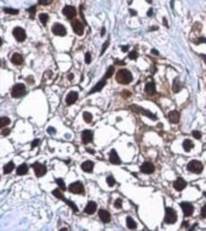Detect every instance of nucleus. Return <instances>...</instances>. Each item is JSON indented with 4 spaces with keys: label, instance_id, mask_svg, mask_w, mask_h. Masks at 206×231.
I'll return each instance as SVG.
<instances>
[{
    "label": "nucleus",
    "instance_id": "nucleus-1",
    "mask_svg": "<svg viewBox=\"0 0 206 231\" xmlns=\"http://www.w3.org/2000/svg\"><path fill=\"white\" fill-rule=\"evenodd\" d=\"M115 79H116V81L119 84L127 85L132 81L133 77H132L131 72H130L129 71H127V69H122L116 73V77H115Z\"/></svg>",
    "mask_w": 206,
    "mask_h": 231
},
{
    "label": "nucleus",
    "instance_id": "nucleus-2",
    "mask_svg": "<svg viewBox=\"0 0 206 231\" xmlns=\"http://www.w3.org/2000/svg\"><path fill=\"white\" fill-rule=\"evenodd\" d=\"M178 220L177 212L173 208L166 207L165 208V217H164V223L168 224H173Z\"/></svg>",
    "mask_w": 206,
    "mask_h": 231
},
{
    "label": "nucleus",
    "instance_id": "nucleus-3",
    "mask_svg": "<svg viewBox=\"0 0 206 231\" xmlns=\"http://www.w3.org/2000/svg\"><path fill=\"white\" fill-rule=\"evenodd\" d=\"M129 109H130V110L136 112V113H141V114H143V115H145L146 117L150 118V119H152V120H157V116H156L155 114L152 113V112L149 111V110L144 109L143 108L139 107V106H137V105H131L129 107Z\"/></svg>",
    "mask_w": 206,
    "mask_h": 231
},
{
    "label": "nucleus",
    "instance_id": "nucleus-4",
    "mask_svg": "<svg viewBox=\"0 0 206 231\" xmlns=\"http://www.w3.org/2000/svg\"><path fill=\"white\" fill-rule=\"evenodd\" d=\"M187 169L191 172L196 173V174H199V173H201L202 170H203V165H202L199 161L193 160L188 163V165H187Z\"/></svg>",
    "mask_w": 206,
    "mask_h": 231
},
{
    "label": "nucleus",
    "instance_id": "nucleus-5",
    "mask_svg": "<svg viewBox=\"0 0 206 231\" xmlns=\"http://www.w3.org/2000/svg\"><path fill=\"white\" fill-rule=\"evenodd\" d=\"M26 93V87L23 84H16L14 85L13 90H11V96L13 98H19Z\"/></svg>",
    "mask_w": 206,
    "mask_h": 231
},
{
    "label": "nucleus",
    "instance_id": "nucleus-6",
    "mask_svg": "<svg viewBox=\"0 0 206 231\" xmlns=\"http://www.w3.org/2000/svg\"><path fill=\"white\" fill-rule=\"evenodd\" d=\"M68 190H69V192H71L73 194H82V195L85 194L84 185L82 184L81 182H75V183L70 184V185L68 187Z\"/></svg>",
    "mask_w": 206,
    "mask_h": 231
},
{
    "label": "nucleus",
    "instance_id": "nucleus-7",
    "mask_svg": "<svg viewBox=\"0 0 206 231\" xmlns=\"http://www.w3.org/2000/svg\"><path fill=\"white\" fill-rule=\"evenodd\" d=\"M32 166L33 168V169H34L35 175L37 176V177H42V176L47 173V168H46V166L43 165V164L36 162L34 164H32Z\"/></svg>",
    "mask_w": 206,
    "mask_h": 231
},
{
    "label": "nucleus",
    "instance_id": "nucleus-8",
    "mask_svg": "<svg viewBox=\"0 0 206 231\" xmlns=\"http://www.w3.org/2000/svg\"><path fill=\"white\" fill-rule=\"evenodd\" d=\"M13 34L14 36V38H15L18 42L25 41V39H26V32H25V30L22 29V28H20V27H16V28L13 29Z\"/></svg>",
    "mask_w": 206,
    "mask_h": 231
},
{
    "label": "nucleus",
    "instance_id": "nucleus-9",
    "mask_svg": "<svg viewBox=\"0 0 206 231\" xmlns=\"http://www.w3.org/2000/svg\"><path fill=\"white\" fill-rule=\"evenodd\" d=\"M51 32H53V34L58 35V36H65L66 34V30L62 24L60 23H55L51 28Z\"/></svg>",
    "mask_w": 206,
    "mask_h": 231
},
{
    "label": "nucleus",
    "instance_id": "nucleus-10",
    "mask_svg": "<svg viewBox=\"0 0 206 231\" xmlns=\"http://www.w3.org/2000/svg\"><path fill=\"white\" fill-rule=\"evenodd\" d=\"M71 27L73 32L76 33L77 35H83L84 34V26L82 22H80L79 20L75 19L71 22Z\"/></svg>",
    "mask_w": 206,
    "mask_h": 231
},
{
    "label": "nucleus",
    "instance_id": "nucleus-11",
    "mask_svg": "<svg viewBox=\"0 0 206 231\" xmlns=\"http://www.w3.org/2000/svg\"><path fill=\"white\" fill-rule=\"evenodd\" d=\"M181 207L183 209V214H184V217H189L193 214L194 212V206L191 205L189 203H186V202H183L181 203Z\"/></svg>",
    "mask_w": 206,
    "mask_h": 231
},
{
    "label": "nucleus",
    "instance_id": "nucleus-12",
    "mask_svg": "<svg viewBox=\"0 0 206 231\" xmlns=\"http://www.w3.org/2000/svg\"><path fill=\"white\" fill-rule=\"evenodd\" d=\"M63 14L65 15L66 18H68V19H71V18H73L75 15H76V10H75L74 7H72V6H65L62 11Z\"/></svg>",
    "mask_w": 206,
    "mask_h": 231
},
{
    "label": "nucleus",
    "instance_id": "nucleus-13",
    "mask_svg": "<svg viewBox=\"0 0 206 231\" xmlns=\"http://www.w3.org/2000/svg\"><path fill=\"white\" fill-rule=\"evenodd\" d=\"M93 140V132L90 129H85L82 132V141L84 144L91 143Z\"/></svg>",
    "mask_w": 206,
    "mask_h": 231
},
{
    "label": "nucleus",
    "instance_id": "nucleus-14",
    "mask_svg": "<svg viewBox=\"0 0 206 231\" xmlns=\"http://www.w3.org/2000/svg\"><path fill=\"white\" fill-rule=\"evenodd\" d=\"M154 170H155V166L150 162H144L141 166V171L145 174H151L154 172Z\"/></svg>",
    "mask_w": 206,
    "mask_h": 231
},
{
    "label": "nucleus",
    "instance_id": "nucleus-15",
    "mask_svg": "<svg viewBox=\"0 0 206 231\" xmlns=\"http://www.w3.org/2000/svg\"><path fill=\"white\" fill-rule=\"evenodd\" d=\"M99 217H100V219H101V221L103 222V223H105V224L109 223V222L111 221L110 213L107 210H105V209H101V210H99Z\"/></svg>",
    "mask_w": 206,
    "mask_h": 231
},
{
    "label": "nucleus",
    "instance_id": "nucleus-16",
    "mask_svg": "<svg viewBox=\"0 0 206 231\" xmlns=\"http://www.w3.org/2000/svg\"><path fill=\"white\" fill-rule=\"evenodd\" d=\"M77 99H78V92H70L66 97V105L70 106L72 104H74V103L77 101Z\"/></svg>",
    "mask_w": 206,
    "mask_h": 231
},
{
    "label": "nucleus",
    "instance_id": "nucleus-17",
    "mask_svg": "<svg viewBox=\"0 0 206 231\" xmlns=\"http://www.w3.org/2000/svg\"><path fill=\"white\" fill-rule=\"evenodd\" d=\"M173 185H174V188H175L176 190L181 191V190L184 189V188L186 187L187 183L183 180V178H178L177 180H176V181L174 182Z\"/></svg>",
    "mask_w": 206,
    "mask_h": 231
},
{
    "label": "nucleus",
    "instance_id": "nucleus-18",
    "mask_svg": "<svg viewBox=\"0 0 206 231\" xmlns=\"http://www.w3.org/2000/svg\"><path fill=\"white\" fill-rule=\"evenodd\" d=\"M105 83H107V79L104 77L101 81H99L98 83L96 84V86H94V87L92 88V90L89 92V94H92V93L98 92H100V90H102L103 88L105 87Z\"/></svg>",
    "mask_w": 206,
    "mask_h": 231
},
{
    "label": "nucleus",
    "instance_id": "nucleus-19",
    "mask_svg": "<svg viewBox=\"0 0 206 231\" xmlns=\"http://www.w3.org/2000/svg\"><path fill=\"white\" fill-rule=\"evenodd\" d=\"M97 209V205L94 202H89L84 209V212L89 215H92Z\"/></svg>",
    "mask_w": 206,
    "mask_h": 231
},
{
    "label": "nucleus",
    "instance_id": "nucleus-20",
    "mask_svg": "<svg viewBox=\"0 0 206 231\" xmlns=\"http://www.w3.org/2000/svg\"><path fill=\"white\" fill-rule=\"evenodd\" d=\"M109 162L113 165H120L121 160L115 150H112L109 152Z\"/></svg>",
    "mask_w": 206,
    "mask_h": 231
},
{
    "label": "nucleus",
    "instance_id": "nucleus-21",
    "mask_svg": "<svg viewBox=\"0 0 206 231\" xmlns=\"http://www.w3.org/2000/svg\"><path fill=\"white\" fill-rule=\"evenodd\" d=\"M11 61L13 62L14 65L19 66V65H22V64L24 63V58H23V56L21 55L20 53H15L13 54V56H11Z\"/></svg>",
    "mask_w": 206,
    "mask_h": 231
},
{
    "label": "nucleus",
    "instance_id": "nucleus-22",
    "mask_svg": "<svg viewBox=\"0 0 206 231\" xmlns=\"http://www.w3.org/2000/svg\"><path fill=\"white\" fill-rule=\"evenodd\" d=\"M81 168L85 172L90 173V172H92L93 168H94V163H93L92 161H86V162H84L82 164Z\"/></svg>",
    "mask_w": 206,
    "mask_h": 231
},
{
    "label": "nucleus",
    "instance_id": "nucleus-23",
    "mask_svg": "<svg viewBox=\"0 0 206 231\" xmlns=\"http://www.w3.org/2000/svg\"><path fill=\"white\" fill-rule=\"evenodd\" d=\"M180 117H181L180 113H178V111H176V110L170 111V112H169V114H168L169 121H170L171 123H173V124H178V121H180Z\"/></svg>",
    "mask_w": 206,
    "mask_h": 231
},
{
    "label": "nucleus",
    "instance_id": "nucleus-24",
    "mask_svg": "<svg viewBox=\"0 0 206 231\" xmlns=\"http://www.w3.org/2000/svg\"><path fill=\"white\" fill-rule=\"evenodd\" d=\"M144 90L145 92L147 94H154L156 92V86L155 84H154V82H149V83H147L145 85V88H144Z\"/></svg>",
    "mask_w": 206,
    "mask_h": 231
},
{
    "label": "nucleus",
    "instance_id": "nucleus-25",
    "mask_svg": "<svg viewBox=\"0 0 206 231\" xmlns=\"http://www.w3.org/2000/svg\"><path fill=\"white\" fill-rule=\"evenodd\" d=\"M29 171V166L26 164H22L16 168V173L17 175H25Z\"/></svg>",
    "mask_w": 206,
    "mask_h": 231
},
{
    "label": "nucleus",
    "instance_id": "nucleus-26",
    "mask_svg": "<svg viewBox=\"0 0 206 231\" xmlns=\"http://www.w3.org/2000/svg\"><path fill=\"white\" fill-rule=\"evenodd\" d=\"M181 82H180V78L178 77H176L173 81V92L175 93H178L180 90H181Z\"/></svg>",
    "mask_w": 206,
    "mask_h": 231
},
{
    "label": "nucleus",
    "instance_id": "nucleus-27",
    "mask_svg": "<svg viewBox=\"0 0 206 231\" xmlns=\"http://www.w3.org/2000/svg\"><path fill=\"white\" fill-rule=\"evenodd\" d=\"M183 150L188 152V151H190L194 147V144L191 140L186 139V140H184L183 143Z\"/></svg>",
    "mask_w": 206,
    "mask_h": 231
},
{
    "label": "nucleus",
    "instance_id": "nucleus-28",
    "mask_svg": "<svg viewBox=\"0 0 206 231\" xmlns=\"http://www.w3.org/2000/svg\"><path fill=\"white\" fill-rule=\"evenodd\" d=\"M126 226H127V227H128L129 229H135L136 227H137V224H136L134 220H133L132 218H130V217L126 218Z\"/></svg>",
    "mask_w": 206,
    "mask_h": 231
},
{
    "label": "nucleus",
    "instance_id": "nucleus-29",
    "mask_svg": "<svg viewBox=\"0 0 206 231\" xmlns=\"http://www.w3.org/2000/svg\"><path fill=\"white\" fill-rule=\"evenodd\" d=\"M13 168H14V164L13 162L8 163L7 165L4 166V173L5 174H9V173H11L13 171Z\"/></svg>",
    "mask_w": 206,
    "mask_h": 231
},
{
    "label": "nucleus",
    "instance_id": "nucleus-30",
    "mask_svg": "<svg viewBox=\"0 0 206 231\" xmlns=\"http://www.w3.org/2000/svg\"><path fill=\"white\" fill-rule=\"evenodd\" d=\"M62 201H64V202H65V203H66V205H68L69 207H70L74 212H77V211H78V207H77L76 205H75V203H74L73 202H71V201H69V200H66V198H64Z\"/></svg>",
    "mask_w": 206,
    "mask_h": 231
},
{
    "label": "nucleus",
    "instance_id": "nucleus-31",
    "mask_svg": "<svg viewBox=\"0 0 206 231\" xmlns=\"http://www.w3.org/2000/svg\"><path fill=\"white\" fill-rule=\"evenodd\" d=\"M39 20H40V22L43 24V26H46L48 20V15L47 13H40L39 14Z\"/></svg>",
    "mask_w": 206,
    "mask_h": 231
},
{
    "label": "nucleus",
    "instance_id": "nucleus-32",
    "mask_svg": "<svg viewBox=\"0 0 206 231\" xmlns=\"http://www.w3.org/2000/svg\"><path fill=\"white\" fill-rule=\"evenodd\" d=\"M83 118H84L85 122H87V123H91V121L93 119L91 113H89V112H87V111H85L83 113Z\"/></svg>",
    "mask_w": 206,
    "mask_h": 231
},
{
    "label": "nucleus",
    "instance_id": "nucleus-33",
    "mask_svg": "<svg viewBox=\"0 0 206 231\" xmlns=\"http://www.w3.org/2000/svg\"><path fill=\"white\" fill-rule=\"evenodd\" d=\"M10 124L11 120L8 117H1V119H0V127H4L5 126H8Z\"/></svg>",
    "mask_w": 206,
    "mask_h": 231
},
{
    "label": "nucleus",
    "instance_id": "nucleus-34",
    "mask_svg": "<svg viewBox=\"0 0 206 231\" xmlns=\"http://www.w3.org/2000/svg\"><path fill=\"white\" fill-rule=\"evenodd\" d=\"M52 194L56 197V198H58V199L63 200L64 198H65V197H64V195H63V193H62V191L60 190L59 188H56V189H54L52 191Z\"/></svg>",
    "mask_w": 206,
    "mask_h": 231
},
{
    "label": "nucleus",
    "instance_id": "nucleus-35",
    "mask_svg": "<svg viewBox=\"0 0 206 231\" xmlns=\"http://www.w3.org/2000/svg\"><path fill=\"white\" fill-rule=\"evenodd\" d=\"M114 73V67L113 66H110V67H108V69H107V72H105V79H108L109 77H111V75Z\"/></svg>",
    "mask_w": 206,
    "mask_h": 231
},
{
    "label": "nucleus",
    "instance_id": "nucleus-36",
    "mask_svg": "<svg viewBox=\"0 0 206 231\" xmlns=\"http://www.w3.org/2000/svg\"><path fill=\"white\" fill-rule=\"evenodd\" d=\"M4 11L6 13L9 14H18V10H15V9H11V8H4Z\"/></svg>",
    "mask_w": 206,
    "mask_h": 231
},
{
    "label": "nucleus",
    "instance_id": "nucleus-37",
    "mask_svg": "<svg viewBox=\"0 0 206 231\" xmlns=\"http://www.w3.org/2000/svg\"><path fill=\"white\" fill-rule=\"evenodd\" d=\"M55 182L57 183V185H59L60 188L63 190V191H65L66 189V185L65 183H64V181L62 180V179H55Z\"/></svg>",
    "mask_w": 206,
    "mask_h": 231
},
{
    "label": "nucleus",
    "instance_id": "nucleus-38",
    "mask_svg": "<svg viewBox=\"0 0 206 231\" xmlns=\"http://www.w3.org/2000/svg\"><path fill=\"white\" fill-rule=\"evenodd\" d=\"M115 179L113 178V176H108V177L107 178V184L108 185V187H113V185H115Z\"/></svg>",
    "mask_w": 206,
    "mask_h": 231
},
{
    "label": "nucleus",
    "instance_id": "nucleus-39",
    "mask_svg": "<svg viewBox=\"0 0 206 231\" xmlns=\"http://www.w3.org/2000/svg\"><path fill=\"white\" fill-rule=\"evenodd\" d=\"M114 206H115V207H116V208H118V209L122 208V207H123V201H122V199H117L116 201H115Z\"/></svg>",
    "mask_w": 206,
    "mask_h": 231
},
{
    "label": "nucleus",
    "instance_id": "nucleus-40",
    "mask_svg": "<svg viewBox=\"0 0 206 231\" xmlns=\"http://www.w3.org/2000/svg\"><path fill=\"white\" fill-rule=\"evenodd\" d=\"M27 11H28V13H30V14H31V18L32 19L33 16H34V14H35L36 7H35V6H32V7H31L30 9H27Z\"/></svg>",
    "mask_w": 206,
    "mask_h": 231
},
{
    "label": "nucleus",
    "instance_id": "nucleus-41",
    "mask_svg": "<svg viewBox=\"0 0 206 231\" xmlns=\"http://www.w3.org/2000/svg\"><path fill=\"white\" fill-rule=\"evenodd\" d=\"M138 56H139V54L136 51H131L129 54H128V57H129V59H131V60H135V59H137L138 58Z\"/></svg>",
    "mask_w": 206,
    "mask_h": 231
},
{
    "label": "nucleus",
    "instance_id": "nucleus-42",
    "mask_svg": "<svg viewBox=\"0 0 206 231\" xmlns=\"http://www.w3.org/2000/svg\"><path fill=\"white\" fill-rule=\"evenodd\" d=\"M108 45H109V38H108L107 40L105 42V44L103 45V48H102V51H101V54H100V55H103V54H104L105 50H107V47H108Z\"/></svg>",
    "mask_w": 206,
    "mask_h": 231
},
{
    "label": "nucleus",
    "instance_id": "nucleus-43",
    "mask_svg": "<svg viewBox=\"0 0 206 231\" xmlns=\"http://www.w3.org/2000/svg\"><path fill=\"white\" fill-rule=\"evenodd\" d=\"M192 135H193L194 138H196L198 140L201 138V131H199V130H194V131L192 132Z\"/></svg>",
    "mask_w": 206,
    "mask_h": 231
},
{
    "label": "nucleus",
    "instance_id": "nucleus-44",
    "mask_svg": "<svg viewBox=\"0 0 206 231\" xmlns=\"http://www.w3.org/2000/svg\"><path fill=\"white\" fill-rule=\"evenodd\" d=\"M53 0H39V4L40 5H44V6H47L48 4H50L51 2H52Z\"/></svg>",
    "mask_w": 206,
    "mask_h": 231
},
{
    "label": "nucleus",
    "instance_id": "nucleus-45",
    "mask_svg": "<svg viewBox=\"0 0 206 231\" xmlns=\"http://www.w3.org/2000/svg\"><path fill=\"white\" fill-rule=\"evenodd\" d=\"M85 60H86V63L87 64H89L91 62V55H90L89 53H86V56H85Z\"/></svg>",
    "mask_w": 206,
    "mask_h": 231
},
{
    "label": "nucleus",
    "instance_id": "nucleus-46",
    "mask_svg": "<svg viewBox=\"0 0 206 231\" xmlns=\"http://www.w3.org/2000/svg\"><path fill=\"white\" fill-rule=\"evenodd\" d=\"M201 218H206V205L202 206L201 211Z\"/></svg>",
    "mask_w": 206,
    "mask_h": 231
},
{
    "label": "nucleus",
    "instance_id": "nucleus-47",
    "mask_svg": "<svg viewBox=\"0 0 206 231\" xmlns=\"http://www.w3.org/2000/svg\"><path fill=\"white\" fill-rule=\"evenodd\" d=\"M48 134H50V135H53V134H55V133H56V130H55L54 127H48Z\"/></svg>",
    "mask_w": 206,
    "mask_h": 231
},
{
    "label": "nucleus",
    "instance_id": "nucleus-48",
    "mask_svg": "<svg viewBox=\"0 0 206 231\" xmlns=\"http://www.w3.org/2000/svg\"><path fill=\"white\" fill-rule=\"evenodd\" d=\"M11 133V129H2V135L3 136H7Z\"/></svg>",
    "mask_w": 206,
    "mask_h": 231
},
{
    "label": "nucleus",
    "instance_id": "nucleus-49",
    "mask_svg": "<svg viewBox=\"0 0 206 231\" xmlns=\"http://www.w3.org/2000/svg\"><path fill=\"white\" fill-rule=\"evenodd\" d=\"M39 144V140L38 139H35V140H33L32 143V150H33L35 147H37Z\"/></svg>",
    "mask_w": 206,
    "mask_h": 231
},
{
    "label": "nucleus",
    "instance_id": "nucleus-50",
    "mask_svg": "<svg viewBox=\"0 0 206 231\" xmlns=\"http://www.w3.org/2000/svg\"><path fill=\"white\" fill-rule=\"evenodd\" d=\"M196 44H201V43H206V38L204 37H201V38H199L198 40H197L195 42Z\"/></svg>",
    "mask_w": 206,
    "mask_h": 231
},
{
    "label": "nucleus",
    "instance_id": "nucleus-51",
    "mask_svg": "<svg viewBox=\"0 0 206 231\" xmlns=\"http://www.w3.org/2000/svg\"><path fill=\"white\" fill-rule=\"evenodd\" d=\"M115 64H117V65H125V63L123 61H119L118 59H116V60H115Z\"/></svg>",
    "mask_w": 206,
    "mask_h": 231
},
{
    "label": "nucleus",
    "instance_id": "nucleus-52",
    "mask_svg": "<svg viewBox=\"0 0 206 231\" xmlns=\"http://www.w3.org/2000/svg\"><path fill=\"white\" fill-rule=\"evenodd\" d=\"M151 53L155 54V55H159V51H156L155 48H152V50H151Z\"/></svg>",
    "mask_w": 206,
    "mask_h": 231
},
{
    "label": "nucleus",
    "instance_id": "nucleus-53",
    "mask_svg": "<svg viewBox=\"0 0 206 231\" xmlns=\"http://www.w3.org/2000/svg\"><path fill=\"white\" fill-rule=\"evenodd\" d=\"M162 21H163V25H164L165 27H167V28H168V24H167V20H166V18H165V17H163V19H162Z\"/></svg>",
    "mask_w": 206,
    "mask_h": 231
},
{
    "label": "nucleus",
    "instance_id": "nucleus-54",
    "mask_svg": "<svg viewBox=\"0 0 206 231\" xmlns=\"http://www.w3.org/2000/svg\"><path fill=\"white\" fill-rule=\"evenodd\" d=\"M129 13H130V14H131L132 16H134V15H136V14H137V13H136L135 11L131 10V9H130V10H129Z\"/></svg>",
    "mask_w": 206,
    "mask_h": 231
},
{
    "label": "nucleus",
    "instance_id": "nucleus-55",
    "mask_svg": "<svg viewBox=\"0 0 206 231\" xmlns=\"http://www.w3.org/2000/svg\"><path fill=\"white\" fill-rule=\"evenodd\" d=\"M128 48H129L128 46H123V47H122V51H123V53H125V51H126L127 50H128Z\"/></svg>",
    "mask_w": 206,
    "mask_h": 231
},
{
    "label": "nucleus",
    "instance_id": "nucleus-56",
    "mask_svg": "<svg viewBox=\"0 0 206 231\" xmlns=\"http://www.w3.org/2000/svg\"><path fill=\"white\" fill-rule=\"evenodd\" d=\"M123 96H130V93H129V92H126V90H123Z\"/></svg>",
    "mask_w": 206,
    "mask_h": 231
},
{
    "label": "nucleus",
    "instance_id": "nucleus-57",
    "mask_svg": "<svg viewBox=\"0 0 206 231\" xmlns=\"http://www.w3.org/2000/svg\"><path fill=\"white\" fill-rule=\"evenodd\" d=\"M152 14H153V10H152V9H150V10L147 11V15L148 16H151Z\"/></svg>",
    "mask_w": 206,
    "mask_h": 231
},
{
    "label": "nucleus",
    "instance_id": "nucleus-58",
    "mask_svg": "<svg viewBox=\"0 0 206 231\" xmlns=\"http://www.w3.org/2000/svg\"><path fill=\"white\" fill-rule=\"evenodd\" d=\"M105 28H103V29H102V32H101V35H102V36H103V35H104V34H105Z\"/></svg>",
    "mask_w": 206,
    "mask_h": 231
},
{
    "label": "nucleus",
    "instance_id": "nucleus-59",
    "mask_svg": "<svg viewBox=\"0 0 206 231\" xmlns=\"http://www.w3.org/2000/svg\"><path fill=\"white\" fill-rule=\"evenodd\" d=\"M201 57H202V58H203V59H205V62H206V55H202V54H201Z\"/></svg>",
    "mask_w": 206,
    "mask_h": 231
},
{
    "label": "nucleus",
    "instance_id": "nucleus-60",
    "mask_svg": "<svg viewBox=\"0 0 206 231\" xmlns=\"http://www.w3.org/2000/svg\"><path fill=\"white\" fill-rule=\"evenodd\" d=\"M60 230H61V231H65V230H68V229H66V228H65V227H63V228H61V229H60Z\"/></svg>",
    "mask_w": 206,
    "mask_h": 231
},
{
    "label": "nucleus",
    "instance_id": "nucleus-61",
    "mask_svg": "<svg viewBox=\"0 0 206 231\" xmlns=\"http://www.w3.org/2000/svg\"><path fill=\"white\" fill-rule=\"evenodd\" d=\"M148 3H152V0H146Z\"/></svg>",
    "mask_w": 206,
    "mask_h": 231
},
{
    "label": "nucleus",
    "instance_id": "nucleus-62",
    "mask_svg": "<svg viewBox=\"0 0 206 231\" xmlns=\"http://www.w3.org/2000/svg\"><path fill=\"white\" fill-rule=\"evenodd\" d=\"M203 195H204V196L206 197V192H203Z\"/></svg>",
    "mask_w": 206,
    "mask_h": 231
}]
</instances>
